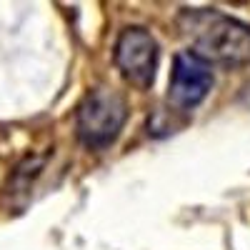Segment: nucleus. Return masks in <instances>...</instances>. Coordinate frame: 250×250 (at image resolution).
<instances>
[{"label": "nucleus", "instance_id": "4", "mask_svg": "<svg viewBox=\"0 0 250 250\" xmlns=\"http://www.w3.org/2000/svg\"><path fill=\"white\" fill-rule=\"evenodd\" d=\"M213 70L205 60L183 50L173 58V70L168 83V103L175 110H193L213 90Z\"/></svg>", "mask_w": 250, "mask_h": 250}, {"label": "nucleus", "instance_id": "3", "mask_svg": "<svg viewBox=\"0 0 250 250\" xmlns=\"http://www.w3.org/2000/svg\"><path fill=\"white\" fill-rule=\"evenodd\" d=\"M113 58H115V65L123 73V78L130 80L135 88L145 90L153 85L160 50H158V43L148 28H143V25L125 28L115 40Z\"/></svg>", "mask_w": 250, "mask_h": 250}, {"label": "nucleus", "instance_id": "2", "mask_svg": "<svg viewBox=\"0 0 250 250\" xmlns=\"http://www.w3.org/2000/svg\"><path fill=\"white\" fill-rule=\"evenodd\" d=\"M128 120V103L113 88H93L78 105L75 128L85 148L103 150L113 145Z\"/></svg>", "mask_w": 250, "mask_h": 250}, {"label": "nucleus", "instance_id": "1", "mask_svg": "<svg viewBox=\"0 0 250 250\" xmlns=\"http://www.w3.org/2000/svg\"><path fill=\"white\" fill-rule=\"evenodd\" d=\"M175 25L190 43V53L208 65L243 68L250 62V25L215 8H185Z\"/></svg>", "mask_w": 250, "mask_h": 250}]
</instances>
